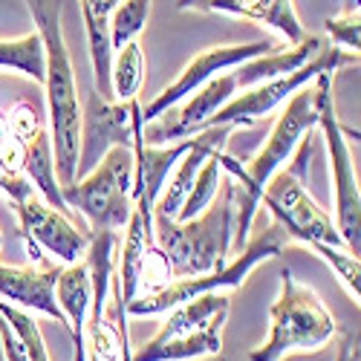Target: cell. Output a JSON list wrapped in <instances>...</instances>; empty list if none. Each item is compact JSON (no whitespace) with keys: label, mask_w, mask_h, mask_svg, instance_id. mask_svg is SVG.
Wrapping results in <instances>:
<instances>
[{"label":"cell","mask_w":361,"mask_h":361,"mask_svg":"<svg viewBox=\"0 0 361 361\" xmlns=\"http://www.w3.org/2000/svg\"><path fill=\"white\" fill-rule=\"evenodd\" d=\"M321 47H324V41L310 35L307 41H300V44L283 49V52H266V55L249 58V61L237 64V67H231V70H226L214 78H208L200 90H194V93L188 96V102L176 113L165 110L159 118H154V122H147L142 128L145 145H171L176 139L200 133L208 118H212L220 107H226L237 93L298 70L300 64H307Z\"/></svg>","instance_id":"cell-1"},{"label":"cell","mask_w":361,"mask_h":361,"mask_svg":"<svg viewBox=\"0 0 361 361\" xmlns=\"http://www.w3.org/2000/svg\"><path fill=\"white\" fill-rule=\"evenodd\" d=\"M26 9L32 15L38 35L44 44V87H47V107H49V139L55 173L61 185L75 183L78 168V145H81V104H78V84L70 47L64 41L61 26V0H26Z\"/></svg>","instance_id":"cell-2"},{"label":"cell","mask_w":361,"mask_h":361,"mask_svg":"<svg viewBox=\"0 0 361 361\" xmlns=\"http://www.w3.org/2000/svg\"><path fill=\"white\" fill-rule=\"evenodd\" d=\"M318 128V107H315V84H304L292 93L286 110L278 116V122L269 133L266 145L260 154L243 168L237 159L220 154V162L226 168V173L231 176V194H234V240H231V257L237 252H243V246L249 243V231L252 223L257 217L260 208V194L266 188V183L272 179V173H278L281 168H286V162L292 159V154L298 150L300 139L307 133H312Z\"/></svg>","instance_id":"cell-3"},{"label":"cell","mask_w":361,"mask_h":361,"mask_svg":"<svg viewBox=\"0 0 361 361\" xmlns=\"http://www.w3.org/2000/svg\"><path fill=\"white\" fill-rule=\"evenodd\" d=\"M154 240L162 249L171 278H197L217 272L231 260V240H234V194L231 176L226 173L217 197L208 202L202 214L194 220H171L154 214Z\"/></svg>","instance_id":"cell-4"},{"label":"cell","mask_w":361,"mask_h":361,"mask_svg":"<svg viewBox=\"0 0 361 361\" xmlns=\"http://www.w3.org/2000/svg\"><path fill=\"white\" fill-rule=\"evenodd\" d=\"M269 338L249 353V361H283L289 353H312L333 341L338 333L336 318L326 312L324 300L304 283H298L289 269L281 275V295L269 310Z\"/></svg>","instance_id":"cell-5"},{"label":"cell","mask_w":361,"mask_h":361,"mask_svg":"<svg viewBox=\"0 0 361 361\" xmlns=\"http://www.w3.org/2000/svg\"><path fill=\"white\" fill-rule=\"evenodd\" d=\"M133 145H116L93 171L73 185H61V197L70 212H78L90 223V231H118L133 214Z\"/></svg>","instance_id":"cell-6"},{"label":"cell","mask_w":361,"mask_h":361,"mask_svg":"<svg viewBox=\"0 0 361 361\" xmlns=\"http://www.w3.org/2000/svg\"><path fill=\"white\" fill-rule=\"evenodd\" d=\"M231 300L223 292H205L168 310L159 333L130 353V361H191L223 350V326Z\"/></svg>","instance_id":"cell-7"},{"label":"cell","mask_w":361,"mask_h":361,"mask_svg":"<svg viewBox=\"0 0 361 361\" xmlns=\"http://www.w3.org/2000/svg\"><path fill=\"white\" fill-rule=\"evenodd\" d=\"M292 240L286 237V231L275 223L272 228L260 231L252 243L243 246V252H237L223 269L217 272H208V275H197V278H179V281H171L162 292L157 295H145V298H133L130 304L125 307L128 315H136V318H150V315H159V312H168L171 307L176 304H185V300H194L205 292H220V289H234L240 286L249 272L263 263V260H272L283 252V246H289Z\"/></svg>","instance_id":"cell-8"},{"label":"cell","mask_w":361,"mask_h":361,"mask_svg":"<svg viewBox=\"0 0 361 361\" xmlns=\"http://www.w3.org/2000/svg\"><path fill=\"white\" fill-rule=\"evenodd\" d=\"M315 107H318V128L326 139L329 150V173H333V194H336V228L344 240L347 252L361 255V191L353 165V154L347 145V133L336 116L333 104V73H321L315 81Z\"/></svg>","instance_id":"cell-9"},{"label":"cell","mask_w":361,"mask_h":361,"mask_svg":"<svg viewBox=\"0 0 361 361\" xmlns=\"http://www.w3.org/2000/svg\"><path fill=\"white\" fill-rule=\"evenodd\" d=\"M358 55L353 52H344L333 44H324L307 64H300L298 70L281 75V78H272V81H263V84H255L243 93H237L226 107H220L212 118L205 122V128H214V125H231V128H252L255 122L266 118L275 107H281L286 99H292V93H298L304 84L315 81L321 73H336L338 67L344 64H355ZM202 128V130H205Z\"/></svg>","instance_id":"cell-10"},{"label":"cell","mask_w":361,"mask_h":361,"mask_svg":"<svg viewBox=\"0 0 361 361\" xmlns=\"http://www.w3.org/2000/svg\"><path fill=\"white\" fill-rule=\"evenodd\" d=\"M260 205H266L269 212H272L275 223L286 231L289 240H298V243H304V246L326 243L336 249H347L333 217L310 197L304 183H300L298 176H292L286 168L272 173V179H269L260 194Z\"/></svg>","instance_id":"cell-11"},{"label":"cell","mask_w":361,"mask_h":361,"mask_svg":"<svg viewBox=\"0 0 361 361\" xmlns=\"http://www.w3.org/2000/svg\"><path fill=\"white\" fill-rule=\"evenodd\" d=\"M142 118L139 99L130 102H104L96 90H90L87 107L81 110V145L75 179L93 171L102 157L116 145H133V128Z\"/></svg>","instance_id":"cell-12"},{"label":"cell","mask_w":361,"mask_h":361,"mask_svg":"<svg viewBox=\"0 0 361 361\" xmlns=\"http://www.w3.org/2000/svg\"><path fill=\"white\" fill-rule=\"evenodd\" d=\"M26 246H38L58 263H78L90 249V231H81L64 212L52 208L44 197L32 194L15 205Z\"/></svg>","instance_id":"cell-13"},{"label":"cell","mask_w":361,"mask_h":361,"mask_svg":"<svg viewBox=\"0 0 361 361\" xmlns=\"http://www.w3.org/2000/svg\"><path fill=\"white\" fill-rule=\"evenodd\" d=\"M266 52H278V47H275L272 41H252V44L214 47V49L197 55L194 61L183 70V75H179L173 84H168L147 107H142L145 125L154 122V118H159L165 110H171L173 104H179L183 99H188L194 90H200L208 78H214V75H220V73H226V70H231V67H237V64L249 61V58H257V55H266Z\"/></svg>","instance_id":"cell-14"},{"label":"cell","mask_w":361,"mask_h":361,"mask_svg":"<svg viewBox=\"0 0 361 361\" xmlns=\"http://www.w3.org/2000/svg\"><path fill=\"white\" fill-rule=\"evenodd\" d=\"M64 266H58L52 257L32 263V266H6L0 263V300L18 307V310H32L55 318L58 324L67 326V315L58 307L55 283Z\"/></svg>","instance_id":"cell-15"},{"label":"cell","mask_w":361,"mask_h":361,"mask_svg":"<svg viewBox=\"0 0 361 361\" xmlns=\"http://www.w3.org/2000/svg\"><path fill=\"white\" fill-rule=\"evenodd\" d=\"M55 298L61 312L67 315V326L73 333V344H75L73 361H87V318H90V304H93V278H90L87 260L61 269L55 283Z\"/></svg>","instance_id":"cell-16"},{"label":"cell","mask_w":361,"mask_h":361,"mask_svg":"<svg viewBox=\"0 0 361 361\" xmlns=\"http://www.w3.org/2000/svg\"><path fill=\"white\" fill-rule=\"evenodd\" d=\"M200 12H226V15L263 23L269 29H275V32H281L289 47L310 38L292 0H202Z\"/></svg>","instance_id":"cell-17"},{"label":"cell","mask_w":361,"mask_h":361,"mask_svg":"<svg viewBox=\"0 0 361 361\" xmlns=\"http://www.w3.org/2000/svg\"><path fill=\"white\" fill-rule=\"evenodd\" d=\"M23 173H26V179L35 185V191H38L52 208H58V212H67V202H64V197H61V183H58V173H55L52 139H49V130H47V128L26 145Z\"/></svg>","instance_id":"cell-18"},{"label":"cell","mask_w":361,"mask_h":361,"mask_svg":"<svg viewBox=\"0 0 361 361\" xmlns=\"http://www.w3.org/2000/svg\"><path fill=\"white\" fill-rule=\"evenodd\" d=\"M145 81V52L133 41L122 49L113 52V64H110V87H113V99L116 102H130L139 96V87Z\"/></svg>","instance_id":"cell-19"},{"label":"cell","mask_w":361,"mask_h":361,"mask_svg":"<svg viewBox=\"0 0 361 361\" xmlns=\"http://www.w3.org/2000/svg\"><path fill=\"white\" fill-rule=\"evenodd\" d=\"M220 154H223V150L212 154V157H208V159L202 162V168L197 171L194 185H191V191H188V197H185L183 208H179V214H176V220H179V223L194 220L197 214H202L205 208H208V202H212V200L217 197L220 183H223V176H226V168H223V162H220Z\"/></svg>","instance_id":"cell-20"},{"label":"cell","mask_w":361,"mask_h":361,"mask_svg":"<svg viewBox=\"0 0 361 361\" xmlns=\"http://www.w3.org/2000/svg\"><path fill=\"white\" fill-rule=\"evenodd\" d=\"M44 64L47 58H44V44L38 32L15 38V41H0V67L18 70L32 81L44 84Z\"/></svg>","instance_id":"cell-21"},{"label":"cell","mask_w":361,"mask_h":361,"mask_svg":"<svg viewBox=\"0 0 361 361\" xmlns=\"http://www.w3.org/2000/svg\"><path fill=\"white\" fill-rule=\"evenodd\" d=\"M147 18H150V0H122L107 18L113 52L133 44L142 35Z\"/></svg>","instance_id":"cell-22"},{"label":"cell","mask_w":361,"mask_h":361,"mask_svg":"<svg viewBox=\"0 0 361 361\" xmlns=\"http://www.w3.org/2000/svg\"><path fill=\"white\" fill-rule=\"evenodd\" d=\"M329 269L336 272V278L341 281V286L347 289V295L355 300L358 307V298H361V260L347 252V249H336V246H326V243H307Z\"/></svg>","instance_id":"cell-23"},{"label":"cell","mask_w":361,"mask_h":361,"mask_svg":"<svg viewBox=\"0 0 361 361\" xmlns=\"http://www.w3.org/2000/svg\"><path fill=\"white\" fill-rule=\"evenodd\" d=\"M0 315L6 318V324L15 329V336L20 338L29 361H49V350L44 344V336H41V326L38 321L29 315L26 310H18L12 304H6V300H0Z\"/></svg>","instance_id":"cell-24"},{"label":"cell","mask_w":361,"mask_h":361,"mask_svg":"<svg viewBox=\"0 0 361 361\" xmlns=\"http://www.w3.org/2000/svg\"><path fill=\"white\" fill-rule=\"evenodd\" d=\"M324 29H326L329 44H333V47L358 55V47H361V15L358 12L326 18L324 20Z\"/></svg>","instance_id":"cell-25"},{"label":"cell","mask_w":361,"mask_h":361,"mask_svg":"<svg viewBox=\"0 0 361 361\" xmlns=\"http://www.w3.org/2000/svg\"><path fill=\"white\" fill-rule=\"evenodd\" d=\"M6 118H9L12 136L20 145H29V142H32L44 130V113H41V107L35 102H18Z\"/></svg>","instance_id":"cell-26"},{"label":"cell","mask_w":361,"mask_h":361,"mask_svg":"<svg viewBox=\"0 0 361 361\" xmlns=\"http://www.w3.org/2000/svg\"><path fill=\"white\" fill-rule=\"evenodd\" d=\"M0 347H4L6 361H29V355H26V350H23V344H20V338L15 336V329L6 324L4 315H0Z\"/></svg>","instance_id":"cell-27"},{"label":"cell","mask_w":361,"mask_h":361,"mask_svg":"<svg viewBox=\"0 0 361 361\" xmlns=\"http://www.w3.org/2000/svg\"><path fill=\"white\" fill-rule=\"evenodd\" d=\"M81 4V15H90V18H99V20H107L110 12L122 4V0H78Z\"/></svg>","instance_id":"cell-28"},{"label":"cell","mask_w":361,"mask_h":361,"mask_svg":"<svg viewBox=\"0 0 361 361\" xmlns=\"http://www.w3.org/2000/svg\"><path fill=\"white\" fill-rule=\"evenodd\" d=\"M336 361H358V336L344 333L341 347H338V358Z\"/></svg>","instance_id":"cell-29"},{"label":"cell","mask_w":361,"mask_h":361,"mask_svg":"<svg viewBox=\"0 0 361 361\" xmlns=\"http://www.w3.org/2000/svg\"><path fill=\"white\" fill-rule=\"evenodd\" d=\"M130 336H128V326L122 329V358H118V361H130Z\"/></svg>","instance_id":"cell-30"},{"label":"cell","mask_w":361,"mask_h":361,"mask_svg":"<svg viewBox=\"0 0 361 361\" xmlns=\"http://www.w3.org/2000/svg\"><path fill=\"white\" fill-rule=\"evenodd\" d=\"M358 9H361V0H344L341 4V15H353Z\"/></svg>","instance_id":"cell-31"},{"label":"cell","mask_w":361,"mask_h":361,"mask_svg":"<svg viewBox=\"0 0 361 361\" xmlns=\"http://www.w3.org/2000/svg\"><path fill=\"white\" fill-rule=\"evenodd\" d=\"M176 6H179V9H200L202 0H176Z\"/></svg>","instance_id":"cell-32"},{"label":"cell","mask_w":361,"mask_h":361,"mask_svg":"<svg viewBox=\"0 0 361 361\" xmlns=\"http://www.w3.org/2000/svg\"><path fill=\"white\" fill-rule=\"evenodd\" d=\"M0 249H4V231H0Z\"/></svg>","instance_id":"cell-33"},{"label":"cell","mask_w":361,"mask_h":361,"mask_svg":"<svg viewBox=\"0 0 361 361\" xmlns=\"http://www.w3.org/2000/svg\"><path fill=\"white\" fill-rule=\"evenodd\" d=\"M87 361H99V358H93V355H87Z\"/></svg>","instance_id":"cell-34"}]
</instances>
